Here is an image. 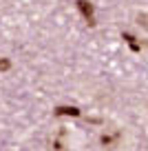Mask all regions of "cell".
Wrapping results in <instances>:
<instances>
[{
	"mask_svg": "<svg viewBox=\"0 0 148 151\" xmlns=\"http://www.w3.org/2000/svg\"><path fill=\"white\" fill-rule=\"evenodd\" d=\"M120 138H122L120 131H104L102 136H100V145H102L104 149H115Z\"/></svg>",
	"mask_w": 148,
	"mask_h": 151,
	"instance_id": "cell-1",
	"label": "cell"
},
{
	"mask_svg": "<svg viewBox=\"0 0 148 151\" xmlns=\"http://www.w3.org/2000/svg\"><path fill=\"white\" fill-rule=\"evenodd\" d=\"M78 9L82 11V16L86 18L88 24H95V20H93V5H91V2H86V0H78Z\"/></svg>",
	"mask_w": 148,
	"mask_h": 151,
	"instance_id": "cell-2",
	"label": "cell"
},
{
	"mask_svg": "<svg viewBox=\"0 0 148 151\" xmlns=\"http://www.w3.org/2000/svg\"><path fill=\"white\" fill-rule=\"evenodd\" d=\"M53 113H56V116H73V118H78V116H80V109L78 107H58Z\"/></svg>",
	"mask_w": 148,
	"mask_h": 151,
	"instance_id": "cell-3",
	"label": "cell"
},
{
	"mask_svg": "<svg viewBox=\"0 0 148 151\" xmlns=\"http://www.w3.org/2000/svg\"><path fill=\"white\" fill-rule=\"evenodd\" d=\"M122 38H124L126 42H128V47L133 49V51H139V49H142V45L137 42V38H135L133 33H122Z\"/></svg>",
	"mask_w": 148,
	"mask_h": 151,
	"instance_id": "cell-4",
	"label": "cell"
},
{
	"mask_svg": "<svg viewBox=\"0 0 148 151\" xmlns=\"http://www.w3.org/2000/svg\"><path fill=\"white\" fill-rule=\"evenodd\" d=\"M137 24L144 27V29H148V14H139L137 16Z\"/></svg>",
	"mask_w": 148,
	"mask_h": 151,
	"instance_id": "cell-5",
	"label": "cell"
},
{
	"mask_svg": "<svg viewBox=\"0 0 148 151\" xmlns=\"http://www.w3.org/2000/svg\"><path fill=\"white\" fill-rule=\"evenodd\" d=\"M11 69V60L9 58H2V60H0V71H9Z\"/></svg>",
	"mask_w": 148,
	"mask_h": 151,
	"instance_id": "cell-6",
	"label": "cell"
}]
</instances>
